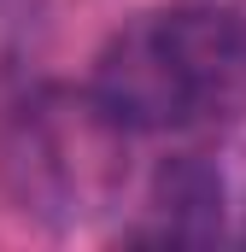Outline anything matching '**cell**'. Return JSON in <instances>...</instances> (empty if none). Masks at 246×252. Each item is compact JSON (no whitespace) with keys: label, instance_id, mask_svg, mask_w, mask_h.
Returning <instances> with one entry per match:
<instances>
[{"label":"cell","instance_id":"obj_1","mask_svg":"<svg viewBox=\"0 0 246 252\" xmlns=\"http://www.w3.org/2000/svg\"><path fill=\"white\" fill-rule=\"evenodd\" d=\"M246 106V18L211 0L135 12L88 70V112L118 135H176Z\"/></svg>","mask_w":246,"mask_h":252},{"label":"cell","instance_id":"obj_2","mask_svg":"<svg viewBox=\"0 0 246 252\" xmlns=\"http://www.w3.org/2000/svg\"><path fill=\"white\" fill-rule=\"evenodd\" d=\"M217 223H223V182L199 158H176L153 182V223L135 229L129 241H205L217 235Z\"/></svg>","mask_w":246,"mask_h":252}]
</instances>
